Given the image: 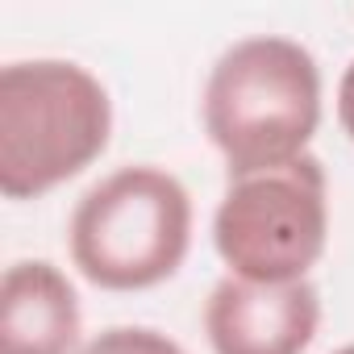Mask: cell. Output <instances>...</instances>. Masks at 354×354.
Listing matches in <instances>:
<instances>
[{
    "label": "cell",
    "mask_w": 354,
    "mask_h": 354,
    "mask_svg": "<svg viewBox=\"0 0 354 354\" xmlns=\"http://www.w3.org/2000/svg\"><path fill=\"white\" fill-rule=\"evenodd\" d=\"M325 88L308 46L283 34H254L221 50L205 80L201 117L230 180L308 154L321 129Z\"/></svg>",
    "instance_id": "cell-1"
},
{
    "label": "cell",
    "mask_w": 354,
    "mask_h": 354,
    "mask_svg": "<svg viewBox=\"0 0 354 354\" xmlns=\"http://www.w3.org/2000/svg\"><path fill=\"white\" fill-rule=\"evenodd\" d=\"M113 138L109 88L71 59L0 67V192L38 201L88 171Z\"/></svg>",
    "instance_id": "cell-2"
},
{
    "label": "cell",
    "mask_w": 354,
    "mask_h": 354,
    "mask_svg": "<svg viewBox=\"0 0 354 354\" xmlns=\"http://www.w3.org/2000/svg\"><path fill=\"white\" fill-rule=\"evenodd\" d=\"M67 246L75 271L100 292L158 288L192 250V196L154 162L117 167L80 196Z\"/></svg>",
    "instance_id": "cell-3"
},
{
    "label": "cell",
    "mask_w": 354,
    "mask_h": 354,
    "mask_svg": "<svg viewBox=\"0 0 354 354\" xmlns=\"http://www.w3.org/2000/svg\"><path fill=\"white\" fill-rule=\"evenodd\" d=\"M213 246L238 279H308L329 246V180L321 158L304 154L288 167L230 180L213 213Z\"/></svg>",
    "instance_id": "cell-4"
},
{
    "label": "cell",
    "mask_w": 354,
    "mask_h": 354,
    "mask_svg": "<svg viewBox=\"0 0 354 354\" xmlns=\"http://www.w3.org/2000/svg\"><path fill=\"white\" fill-rule=\"evenodd\" d=\"M321 329V292L308 279L250 283L225 275L205 300L213 354H304Z\"/></svg>",
    "instance_id": "cell-5"
},
{
    "label": "cell",
    "mask_w": 354,
    "mask_h": 354,
    "mask_svg": "<svg viewBox=\"0 0 354 354\" xmlns=\"http://www.w3.org/2000/svg\"><path fill=\"white\" fill-rule=\"evenodd\" d=\"M84 308L63 267L21 259L0 279V354H80Z\"/></svg>",
    "instance_id": "cell-6"
},
{
    "label": "cell",
    "mask_w": 354,
    "mask_h": 354,
    "mask_svg": "<svg viewBox=\"0 0 354 354\" xmlns=\"http://www.w3.org/2000/svg\"><path fill=\"white\" fill-rule=\"evenodd\" d=\"M80 354H188V350L150 325H109L92 342H84Z\"/></svg>",
    "instance_id": "cell-7"
},
{
    "label": "cell",
    "mask_w": 354,
    "mask_h": 354,
    "mask_svg": "<svg viewBox=\"0 0 354 354\" xmlns=\"http://www.w3.org/2000/svg\"><path fill=\"white\" fill-rule=\"evenodd\" d=\"M337 125H342V133L354 142V59L346 63V71H342V80H337Z\"/></svg>",
    "instance_id": "cell-8"
},
{
    "label": "cell",
    "mask_w": 354,
    "mask_h": 354,
    "mask_svg": "<svg viewBox=\"0 0 354 354\" xmlns=\"http://www.w3.org/2000/svg\"><path fill=\"white\" fill-rule=\"evenodd\" d=\"M333 354H354V342H350V346H342V350H333Z\"/></svg>",
    "instance_id": "cell-9"
}]
</instances>
